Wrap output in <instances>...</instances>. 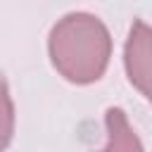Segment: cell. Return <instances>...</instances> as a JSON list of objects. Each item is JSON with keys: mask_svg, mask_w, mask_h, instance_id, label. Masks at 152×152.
<instances>
[{"mask_svg": "<svg viewBox=\"0 0 152 152\" xmlns=\"http://www.w3.org/2000/svg\"><path fill=\"white\" fill-rule=\"evenodd\" d=\"M48 52L62 78L88 86L100 81L109 66L112 36L95 14L69 12L50 28Z\"/></svg>", "mask_w": 152, "mask_h": 152, "instance_id": "6da1fadb", "label": "cell"}, {"mask_svg": "<svg viewBox=\"0 0 152 152\" xmlns=\"http://www.w3.org/2000/svg\"><path fill=\"white\" fill-rule=\"evenodd\" d=\"M124 66L133 88L152 104V26L133 19L124 45Z\"/></svg>", "mask_w": 152, "mask_h": 152, "instance_id": "7a4b0ae2", "label": "cell"}, {"mask_svg": "<svg viewBox=\"0 0 152 152\" xmlns=\"http://www.w3.org/2000/svg\"><path fill=\"white\" fill-rule=\"evenodd\" d=\"M104 126H107V147L100 150V152H145L140 138L135 135V131L128 124L121 107L107 109Z\"/></svg>", "mask_w": 152, "mask_h": 152, "instance_id": "3957f363", "label": "cell"}, {"mask_svg": "<svg viewBox=\"0 0 152 152\" xmlns=\"http://www.w3.org/2000/svg\"><path fill=\"white\" fill-rule=\"evenodd\" d=\"M14 138V102L5 81V74L0 71V152L10 147Z\"/></svg>", "mask_w": 152, "mask_h": 152, "instance_id": "277c9868", "label": "cell"}]
</instances>
